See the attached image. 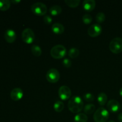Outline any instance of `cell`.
I'll list each match as a JSON object with an SVG mask.
<instances>
[{
    "label": "cell",
    "instance_id": "obj_1",
    "mask_svg": "<svg viewBox=\"0 0 122 122\" xmlns=\"http://www.w3.org/2000/svg\"><path fill=\"white\" fill-rule=\"evenodd\" d=\"M83 101L80 97L73 96L68 102V108L73 113H79L83 108Z\"/></svg>",
    "mask_w": 122,
    "mask_h": 122
},
{
    "label": "cell",
    "instance_id": "obj_2",
    "mask_svg": "<svg viewBox=\"0 0 122 122\" xmlns=\"http://www.w3.org/2000/svg\"><path fill=\"white\" fill-rule=\"evenodd\" d=\"M93 118L95 122H106L109 118V113L105 108L100 107L95 111Z\"/></svg>",
    "mask_w": 122,
    "mask_h": 122
},
{
    "label": "cell",
    "instance_id": "obj_3",
    "mask_svg": "<svg viewBox=\"0 0 122 122\" xmlns=\"http://www.w3.org/2000/svg\"><path fill=\"white\" fill-rule=\"evenodd\" d=\"M67 50L65 46L62 45H56L51 49V56L56 59H60L65 57Z\"/></svg>",
    "mask_w": 122,
    "mask_h": 122
},
{
    "label": "cell",
    "instance_id": "obj_4",
    "mask_svg": "<svg viewBox=\"0 0 122 122\" xmlns=\"http://www.w3.org/2000/svg\"><path fill=\"white\" fill-rule=\"evenodd\" d=\"M109 48L113 53L119 54L122 51V39L119 37L114 38L111 41Z\"/></svg>",
    "mask_w": 122,
    "mask_h": 122
},
{
    "label": "cell",
    "instance_id": "obj_5",
    "mask_svg": "<svg viewBox=\"0 0 122 122\" xmlns=\"http://www.w3.org/2000/svg\"><path fill=\"white\" fill-rule=\"evenodd\" d=\"M31 10L36 15H45L47 12V7L44 3L37 2L32 5Z\"/></svg>",
    "mask_w": 122,
    "mask_h": 122
},
{
    "label": "cell",
    "instance_id": "obj_6",
    "mask_svg": "<svg viewBox=\"0 0 122 122\" xmlns=\"http://www.w3.org/2000/svg\"><path fill=\"white\" fill-rule=\"evenodd\" d=\"M60 77V74L56 69H50L46 73V78L50 83H56L59 81Z\"/></svg>",
    "mask_w": 122,
    "mask_h": 122
},
{
    "label": "cell",
    "instance_id": "obj_7",
    "mask_svg": "<svg viewBox=\"0 0 122 122\" xmlns=\"http://www.w3.org/2000/svg\"><path fill=\"white\" fill-rule=\"evenodd\" d=\"M35 36L33 31L30 28H26L21 33V38L26 44H31L34 41Z\"/></svg>",
    "mask_w": 122,
    "mask_h": 122
},
{
    "label": "cell",
    "instance_id": "obj_8",
    "mask_svg": "<svg viewBox=\"0 0 122 122\" xmlns=\"http://www.w3.org/2000/svg\"><path fill=\"white\" fill-rule=\"evenodd\" d=\"M58 95L62 100H67L71 95V89L67 86H61L58 89Z\"/></svg>",
    "mask_w": 122,
    "mask_h": 122
},
{
    "label": "cell",
    "instance_id": "obj_9",
    "mask_svg": "<svg viewBox=\"0 0 122 122\" xmlns=\"http://www.w3.org/2000/svg\"><path fill=\"white\" fill-rule=\"evenodd\" d=\"M102 32V27L98 23L92 25L88 30V33L90 36L96 37L101 34Z\"/></svg>",
    "mask_w": 122,
    "mask_h": 122
},
{
    "label": "cell",
    "instance_id": "obj_10",
    "mask_svg": "<svg viewBox=\"0 0 122 122\" xmlns=\"http://www.w3.org/2000/svg\"><path fill=\"white\" fill-rule=\"evenodd\" d=\"M23 96V90L20 88H14L10 92V97L13 101H19Z\"/></svg>",
    "mask_w": 122,
    "mask_h": 122
},
{
    "label": "cell",
    "instance_id": "obj_11",
    "mask_svg": "<svg viewBox=\"0 0 122 122\" xmlns=\"http://www.w3.org/2000/svg\"><path fill=\"white\" fill-rule=\"evenodd\" d=\"M16 33L14 30L11 29L6 30L4 33V38L7 42L10 43V44L14 42L16 39Z\"/></svg>",
    "mask_w": 122,
    "mask_h": 122
},
{
    "label": "cell",
    "instance_id": "obj_12",
    "mask_svg": "<svg viewBox=\"0 0 122 122\" xmlns=\"http://www.w3.org/2000/svg\"><path fill=\"white\" fill-rule=\"evenodd\" d=\"M107 107L110 112L112 113H116L120 110V105L119 101L116 100H111L107 102Z\"/></svg>",
    "mask_w": 122,
    "mask_h": 122
},
{
    "label": "cell",
    "instance_id": "obj_13",
    "mask_svg": "<svg viewBox=\"0 0 122 122\" xmlns=\"http://www.w3.org/2000/svg\"><path fill=\"white\" fill-rule=\"evenodd\" d=\"M96 2L94 0H84L82 4L83 8L86 11H92L94 9Z\"/></svg>",
    "mask_w": 122,
    "mask_h": 122
},
{
    "label": "cell",
    "instance_id": "obj_14",
    "mask_svg": "<svg viewBox=\"0 0 122 122\" xmlns=\"http://www.w3.org/2000/svg\"><path fill=\"white\" fill-rule=\"evenodd\" d=\"M52 30L56 34H62L64 31V27L61 23H55L52 26Z\"/></svg>",
    "mask_w": 122,
    "mask_h": 122
},
{
    "label": "cell",
    "instance_id": "obj_15",
    "mask_svg": "<svg viewBox=\"0 0 122 122\" xmlns=\"http://www.w3.org/2000/svg\"><path fill=\"white\" fill-rule=\"evenodd\" d=\"M49 11L52 15H57L61 13L62 8L58 5H54L50 8Z\"/></svg>",
    "mask_w": 122,
    "mask_h": 122
},
{
    "label": "cell",
    "instance_id": "obj_16",
    "mask_svg": "<svg viewBox=\"0 0 122 122\" xmlns=\"http://www.w3.org/2000/svg\"><path fill=\"white\" fill-rule=\"evenodd\" d=\"M97 100L100 106H104L107 101V95L105 93L101 92L98 95Z\"/></svg>",
    "mask_w": 122,
    "mask_h": 122
},
{
    "label": "cell",
    "instance_id": "obj_17",
    "mask_svg": "<svg viewBox=\"0 0 122 122\" xmlns=\"http://www.w3.org/2000/svg\"><path fill=\"white\" fill-rule=\"evenodd\" d=\"M11 1L9 0H0V10L6 11L10 7Z\"/></svg>",
    "mask_w": 122,
    "mask_h": 122
},
{
    "label": "cell",
    "instance_id": "obj_18",
    "mask_svg": "<svg viewBox=\"0 0 122 122\" xmlns=\"http://www.w3.org/2000/svg\"><path fill=\"white\" fill-rule=\"evenodd\" d=\"M75 122H87L88 116L83 113H78L75 116Z\"/></svg>",
    "mask_w": 122,
    "mask_h": 122
},
{
    "label": "cell",
    "instance_id": "obj_19",
    "mask_svg": "<svg viewBox=\"0 0 122 122\" xmlns=\"http://www.w3.org/2000/svg\"><path fill=\"white\" fill-rule=\"evenodd\" d=\"M31 51L33 56L36 57H39L42 54V50L39 45H33L31 48Z\"/></svg>",
    "mask_w": 122,
    "mask_h": 122
},
{
    "label": "cell",
    "instance_id": "obj_20",
    "mask_svg": "<svg viewBox=\"0 0 122 122\" xmlns=\"http://www.w3.org/2000/svg\"><path fill=\"white\" fill-rule=\"evenodd\" d=\"M95 106L93 104H88L83 107V111L87 114H91L95 111Z\"/></svg>",
    "mask_w": 122,
    "mask_h": 122
},
{
    "label": "cell",
    "instance_id": "obj_21",
    "mask_svg": "<svg viewBox=\"0 0 122 122\" xmlns=\"http://www.w3.org/2000/svg\"><path fill=\"white\" fill-rule=\"evenodd\" d=\"M64 103L61 101H60V100L56 101L54 103V109L57 112H62L63 110L64 109Z\"/></svg>",
    "mask_w": 122,
    "mask_h": 122
},
{
    "label": "cell",
    "instance_id": "obj_22",
    "mask_svg": "<svg viewBox=\"0 0 122 122\" xmlns=\"http://www.w3.org/2000/svg\"><path fill=\"white\" fill-rule=\"evenodd\" d=\"M69 56L71 58H76L79 54V50L77 48L73 47L70 48L69 51Z\"/></svg>",
    "mask_w": 122,
    "mask_h": 122
},
{
    "label": "cell",
    "instance_id": "obj_23",
    "mask_svg": "<svg viewBox=\"0 0 122 122\" xmlns=\"http://www.w3.org/2000/svg\"><path fill=\"white\" fill-rule=\"evenodd\" d=\"M64 2L69 7H76L79 4L80 0H65Z\"/></svg>",
    "mask_w": 122,
    "mask_h": 122
},
{
    "label": "cell",
    "instance_id": "obj_24",
    "mask_svg": "<svg viewBox=\"0 0 122 122\" xmlns=\"http://www.w3.org/2000/svg\"><path fill=\"white\" fill-rule=\"evenodd\" d=\"M82 20H83V23L86 25H88V24L91 23L92 21V17L91 15L89 14H85L83 15L82 17Z\"/></svg>",
    "mask_w": 122,
    "mask_h": 122
},
{
    "label": "cell",
    "instance_id": "obj_25",
    "mask_svg": "<svg viewBox=\"0 0 122 122\" xmlns=\"http://www.w3.org/2000/svg\"><path fill=\"white\" fill-rule=\"evenodd\" d=\"M106 19V15L102 12H100L98 13L96 15V20L98 23H102Z\"/></svg>",
    "mask_w": 122,
    "mask_h": 122
},
{
    "label": "cell",
    "instance_id": "obj_26",
    "mask_svg": "<svg viewBox=\"0 0 122 122\" xmlns=\"http://www.w3.org/2000/svg\"><path fill=\"white\" fill-rule=\"evenodd\" d=\"M83 98L88 102H91V101H94L95 97L91 93H86L83 95Z\"/></svg>",
    "mask_w": 122,
    "mask_h": 122
},
{
    "label": "cell",
    "instance_id": "obj_27",
    "mask_svg": "<svg viewBox=\"0 0 122 122\" xmlns=\"http://www.w3.org/2000/svg\"><path fill=\"white\" fill-rule=\"evenodd\" d=\"M63 64L66 67H70L71 66V61L69 58H64L63 61Z\"/></svg>",
    "mask_w": 122,
    "mask_h": 122
},
{
    "label": "cell",
    "instance_id": "obj_28",
    "mask_svg": "<svg viewBox=\"0 0 122 122\" xmlns=\"http://www.w3.org/2000/svg\"><path fill=\"white\" fill-rule=\"evenodd\" d=\"M52 19L50 15H45L44 17V21L45 24H47V25H50L51 24V23L52 22Z\"/></svg>",
    "mask_w": 122,
    "mask_h": 122
},
{
    "label": "cell",
    "instance_id": "obj_29",
    "mask_svg": "<svg viewBox=\"0 0 122 122\" xmlns=\"http://www.w3.org/2000/svg\"><path fill=\"white\" fill-rule=\"evenodd\" d=\"M118 120L120 122H122V113H120V114H119L117 116Z\"/></svg>",
    "mask_w": 122,
    "mask_h": 122
},
{
    "label": "cell",
    "instance_id": "obj_30",
    "mask_svg": "<svg viewBox=\"0 0 122 122\" xmlns=\"http://www.w3.org/2000/svg\"><path fill=\"white\" fill-rule=\"evenodd\" d=\"M11 2H13V3L14 4H16V3H18V2H20V0H13V1H11Z\"/></svg>",
    "mask_w": 122,
    "mask_h": 122
},
{
    "label": "cell",
    "instance_id": "obj_31",
    "mask_svg": "<svg viewBox=\"0 0 122 122\" xmlns=\"http://www.w3.org/2000/svg\"><path fill=\"white\" fill-rule=\"evenodd\" d=\"M119 94H120V96L122 97V88H120V90H119Z\"/></svg>",
    "mask_w": 122,
    "mask_h": 122
},
{
    "label": "cell",
    "instance_id": "obj_32",
    "mask_svg": "<svg viewBox=\"0 0 122 122\" xmlns=\"http://www.w3.org/2000/svg\"><path fill=\"white\" fill-rule=\"evenodd\" d=\"M108 122H115L113 121V120H110V121Z\"/></svg>",
    "mask_w": 122,
    "mask_h": 122
}]
</instances>
